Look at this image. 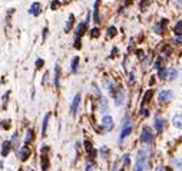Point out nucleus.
Returning a JSON list of instances; mask_svg holds the SVG:
<instances>
[{
    "instance_id": "obj_1",
    "label": "nucleus",
    "mask_w": 182,
    "mask_h": 171,
    "mask_svg": "<svg viewBox=\"0 0 182 171\" xmlns=\"http://www.w3.org/2000/svg\"><path fill=\"white\" fill-rule=\"evenodd\" d=\"M148 157V150H140L138 152V160H136V167H135V171H143L145 168V162H146V158Z\"/></svg>"
},
{
    "instance_id": "obj_2",
    "label": "nucleus",
    "mask_w": 182,
    "mask_h": 171,
    "mask_svg": "<svg viewBox=\"0 0 182 171\" xmlns=\"http://www.w3.org/2000/svg\"><path fill=\"white\" fill-rule=\"evenodd\" d=\"M47 151H49V147H47V145H43L42 155H40V167H42V171H47V168H49V157H47Z\"/></svg>"
},
{
    "instance_id": "obj_3",
    "label": "nucleus",
    "mask_w": 182,
    "mask_h": 171,
    "mask_svg": "<svg viewBox=\"0 0 182 171\" xmlns=\"http://www.w3.org/2000/svg\"><path fill=\"white\" fill-rule=\"evenodd\" d=\"M140 141L143 144H150L152 142V132L148 127H143L142 128V134H140Z\"/></svg>"
},
{
    "instance_id": "obj_4",
    "label": "nucleus",
    "mask_w": 182,
    "mask_h": 171,
    "mask_svg": "<svg viewBox=\"0 0 182 171\" xmlns=\"http://www.w3.org/2000/svg\"><path fill=\"white\" fill-rule=\"evenodd\" d=\"M30 154H32V151H30V148H29V145H23L20 150L17 151V157H19L21 161H26L29 157H30Z\"/></svg>"
},
{
    "instance_id": "obj_5",
    "label": "nucleus",
    "mask_w": 182,
    "mask_h": 171,
    "mask_svg": "<svg viewBox=\"0 0 182 171\" xmlns=\"http://www.w3.org/2000/svg\"><path fill=\"white\" fill-rule=\"evenodd\" d=\"M102 127L105 131H112L113 129V119L110 115H105L102 118Z\"/></svg>"
},
{
    "instance_id": "obj_6",
    "label": "nucleus",
    "mask_w": 182,
    "mask_h": 171,
    "mask_svg": "<svg viewBox=\"0 0 182 171\" xmlns=\"http://www.w3.org/2000/svg\"><path fill=\"white\" fill-rule=\"evenodd\" d=\"M130 132H132V125L129 124V119H128V121H125V124H123V128H122V132H120L119 141H123Z\"/></svg>"
},
{
    "instance_id": "obj_7",
    "label": "nucleus",
    "mask_w": 182,
    "mask_h": 171,
    "mask_svg": "<svg viewBox=\"0 0 182 171\" xmlns=\"http://www.w3.org/2000/svg\"><path fill=\"white\" fill-rule=\"evenodd\" d=\"M172 96H173V94H172V91H169V89H163V91H161L159 92V102H168V101H171Z\"/></svg>"
},
{
    "instance_id": "obj_8",
    "label": "nucleus",
    "mask_w": 182,
    "mask_h": 171,
    "mask_svg": "<svg viewBox=\"0 0 182 171\" xmlns=\"http://www.w3.org/2000/svg\"><path fill=\"white\" fill-rule=\"evenodd\" d=\"M11 148H13V144H11V141H3V144H1V157H7L9 154H10Z\"/></svg>"
},
{
    "instance_id": "obj_9",
    "label": "nucleus",
    "mask_w": 182,
    "mask_h": 171,
    "mask_svg": "<svg viewBox=\"0 0 182 171\" xmlns=\"http://www.w3.org/2000/svg\"><path fill=\"white\" fill-rule=\"evenodd\" d=\"M40 12H42V4L39 3V1H34L30 4V9H29V13L32 14V16H39L40 14Z\"/></svg>"
},
{
    "instance_id": "obj_10",
    "label": "nucleus",
    "mask_w": 182,
    "mask_h": 171,
    "mask_svg": "<svg viewBox=\"0 0 182 171\" xmlns=\"http://www.w3.org/2000/svg\"><path fill=\"white\" fill-rule=\"evenodd\" d=\"M80 94H76L75 98H73V101H72V105H70V114L72 115H76V112H77V108H79V104H80Z\"/></svg>"
},
{
    "instance_id": "obj_11",
    "label": "nucleus",
    "mask_w": 182,
    "mask_h": 171,
    "mask_svg": "<svg viewBox=\"0 0 182 171\" xmlns=\"http://www.w3.org/2000/svg\"><path fill=\"white\" fill-rule=\"evenodd\" d=\"M86 26H87V23H86L85 20L82 22V23H79V25L76 26V30H75L76 39H80V38L83 36V33H85V30H86Z\"/></svg>"
},
{
    "instance_id": "obj_12",
    "label": "nucleus",
    "mask_w": 182,
    "mask_h": 171,
    "mask_svg": "<svg viewBox=\"0 0 182 171\" xmlns=\"http://www.w3.org/2000/svg\"><path fill=\"white\" fill-rule=\"evenodd\" d=\"M123 101H125V95H123L122 89H118L116 94H115V104H116L118 107H120V105L123 104Z\"/></svg>"
},
{
    "instance_id": "obj_13",
    "label": "nucleus",
    "mask_w": 182,
    "mask_h": 171,
    "mask_svg": "<svg viewBox=\"0 0 182 171\" xmlns=\"http://www.w3.org/2000/svg\"><path fill=\"white\" fill-rule=\"evenodd\" d=\"M172 124L178 129H182V114H176L172 118Z\"/></svg>"
},
{
    "instance_id": "obj_14",
    "label": "nucleus",
    "mask_w": 182,
    "mask_h": 171,
    "mask_svg": "<svg viewBox=\"0 0 182 171\" xmlns=\"http://www.w3.org/2000/svg\"><path fill=\"white\" fill-rule=\"evenodd\" d=\"M59 78H60V66L56 65V66H54V78H53V82H54V86H56V88L60 86V84H59Z\"/></svg>"
},
{
    "instance_id": "obj_15",
    "label": "nucleus",
    "mask_w": 182,
    "mask_h": 171,
    "mask_svg": "<svg viewBox=\"0 0 182 171\" xmlns=\"http://www.w3.org/2000/svg\"><path fill=\"white\" fill-rule=\"evenodd\" d=\"M93 22H95V23H99V22H100V17H99V0L95 1V7H93Z\"/></svg>"
},
{
    "instance_id": "obj_16",
    "label": "nucleus",
    "mask_w": 182,
    "mask_h": 171,
    "mask_svg": "<svg viewBox=\"0 0 182 171\" xmlns=\"http://www.w3.org/2000/svg\"><path fill=\"white\" fill-rule=\"evenodd\" d=\"M49 118L50 114L47 112L44 117H43V124H42V135H46V131H47V122H49Z\"/></svg>"
},
{
    "instance_id": "obj_17",
    "label": "nucleus",
    "mask_w": 182,
    "mask_h": 171,
    "mask_svg": "<svg viewBox=\"0 0 182 171\" xmlns=\"http://www.w3.org/2000/svg\"><path fill=\"white\" fill-rule=\"evenodd\" d=\"M73 23H75V16H73V14H69V19H67V22H66V26H64V32H69V30L72 29Z\"/></svg>"
},
{
    "instance_id": "obj_18",
    "label": "nucleus",
    "mask_w": 182,
    "mask_h": 171,
    "mask_svg": "<svg viewBox=\"0 0 182 171\" xmlns=\"http://www.w3.org/2000/svg\"><path fill=\"white\" fill-rule=\"evenodd\" d=\"M163 124H165V121L163 119H155V128H156V132L158 134H161L162 131H163Z\"/></svg>"
},
{
    "instance_id": "obj_19",
    "label": "nucleus",
    "mask_w": 182,
    "mask_h": 171,
    "mask_svg": "<svg viewBox=\"0 0 182 171\" xmlns=\"http://www.w3.org/2000/svg\"><path fill=\"white\" fill-rule=\"evenodd\" d=\"M77 65H79V58L75 56V58L72 59V65H70V71H72V74H76V72H77Z\"/></svg>"
},
{
    "instance_id": "obj_20",
    "label": "nucleus",
    "mask_w": 182,
    "mask_h": 171,
    "mask_svg": "<svg viewBox=\"0 0 182 171\" xmlns=\"http://www.w3.org/2000/svg\"><path fill=\"white\" fill-rule=\"evenodd\" d=\"M33 134H34L33 129H27V132H26V138H24V145H29V142L33 139Z\"/></svg>"
},
{
    "instance_id": "obj_21",
    "label": "nucleus",
    "mask_w": 182,
    "mask_h": 171,
    "mask_svg": "<svg viewBox=\"0 0 182 171\" xmlns=\"http://www.w3.org/2000/svg\"><path fill=\"white\" fill-rule=\"evenodd\" d=\"M176 76H178V71L176 69H173V68H171V69H168V79H171V81H173V79H176Z\"/></svg>"
},
{
    "instance_id": "obj_22",
    "label": "nucleus",
    "mask_w": 182,
    "mask_h": 171,
    "mask_svg": "<svg viewBox=\"0 0 182 171\" xmlns=\"http://www.w3.org/2000/svg\"><path fill=\"white\" fill-rule=\"evenodd\" d=\"M19 142H20L19 135H17V134H13V137H11V144H13V148H19Z\"/></svg>"
},
{
    "instance_id": "obj_23",
    "label": "nucleus",
    "mask_w": 182,
    "mask_h": 171,
    "mask_svg": "<svg viewBox=\"0 0 182 171\" xmlns=\"http://www.w3.org/2000/svg\"><path fill=\"white\" fill-rule=\"evenodd\" d=\"M175 35L176 36H182V20H179L175 25Z\"/></svg>"
},
{
    "instance_id": "obj_24",
    "label": "nucleus",
    "mask_w": 182,
    "mask_h": 171,
    "mask_svg": "<svg viewBox=\"0 0 182 171\" xmlns=\"http://www.w3.org/2000/svg\"><path fill=\"white\" fill-rule=\"evenodd\" d=\"M152 98V89L150 91H148L146 94H145V96H143V99H142V105H145V104H148L149 102V99Z\"/></svg>"
},
{
    "instance_id": "obj_25",
    "label": "nucleus",
    "mask_w": 182,
    "mask_h": 171,
    "mask_svg": "<svg viewBox=\"0 0 182 171\" xmlns=\"http://www.w3.org/2000/svg\"><path fill=\"white\" fill-rule=\"evenodd\" d=\"M10 124H11L10 119H3V121L0 122V125H1V128L3 129H9L10 128Z\"/></svg>"
},
{
    "instance_id": "obj_26",
    "label": "nucleus",
    "mask_w": 182,
    "mask_h": 171,
    "mask_svg": "<svg viewBox=\"0 0 182 171\" xmlns=\"http://www.w3.org/2000/svg\"><path fill=\"white\" fill-rule=\"evenodd\" d=\"M115 35H116V27H115V26L107 27V38H113Z\"/></svg>"
},
{
    "instance_id": "obj_27",
    "label": "nucleus",
    "mask_w": 182,
    "mask_h": 171,
    "mask_svg": "<svg viewBox=\"0 0 182 171\" xmlns=\"http://www.w3.org/2000/svg\"><path fill=\"white\" fill-rule=\"evenodd\" d=\"M59 7H60V1H59V0H53L52 4H50V9H52V10H57Z\"/></svg>"
},
{
    "instance_id": "obj_28",
    "label": "nucleus",
    "mask_w": 182,
    "mask_h": 171,
    "mask_svg": "<svg viewBox=\"0 0 182 171\" xmlns=\"http://www.w3.org/2000/svg\"><path fill=\"white\" fill-rule=\"evenodd\" d=\"M158 75H159V78H166V76H168V71H166V69H165V68H161V69H159V72H158Z\"/></svg>"
},
{
    "instance_id": "obj_29",
    "label": "nucleus",
    "mask_w": 182,
    "mask_h": 171,
    "mask_svg": "<svg viewBox=\"0 0 182 171\" xmlns=\"http://www.w3.org/2000/svg\"><path fill=\"white\" fill-rule=\"evenodd\" d=\"M90 36H92L93 39H96V38H99V29H97V27H93V29L90 30Z\"/></svg>"
},
{
    "instance_id": "obj_30",
    "label": "nucleus",
    "mask_w": 182,
    "mask_h": 171,
    "mask_svg": "<svg viewBox=\"0 0 182 171\" xmlns=\"http://www.w3.org/2000/svg\"><path fill=\"white\" fill-rule=\"evenodd\" d=\"M36 69H40V68H42L43 65H44V61H43V59H40V58H39V59H37V61H36Z\"/></svg>"
},
{
    "instance_id": "obj_31",
    "label": "nucleus",
    "mask_w": 182,
    "mask_h": 171,
    "mask_svg": "<svg viewBox=\"0 0 182 171\" xmlns=\"http://www.w3.org/2000/svg\"><path fill=\"white\" fill-rule=\"evenodd\" d=\"M129 162H130V157H129V154H125V155H123V164L126 165Z\"/></svg>"
},
{
    "instance_id": "obj_32",
    "label": "nucleus",
    "mask_w": 182,
    "mask_h": 171,
    "mask_svg": "<svg viewBox=\"0 0 182 171\" xmlns=\"http://www.w3.org/2000/svg\"><path fill=\"white\" fill-rule=\"evenodd\" d=\"M7 99H9V92L3 96V108H6V104H7Z\"/></svg>"
},
{
    "instance_id": "obj_33",
    "label": "nucleus",
    "mask_w": 182,
    "mask_h": 171,
    "mask_svg": "<svg viewBox=\"0 0 182 171\" xmlns=\"http://www.w3.org/2000/svg\"><path fill=\"white\" fill-rule=\"evenodd\" d=\"M129 82H130V84H133V82H135V74H133V72H130V74H129Z\"/></svg>"
},
{
    "instance_id": "obj_34",
    "label": "nucleus",
    "mask_w": 182,
    "mask_h": 171,
    "mask_svg": "<svg viewBox=\"0 0 182 171\" xmlns=\"http://www.w3.org/2000/svg\"><path fill=\"white\" fill-rule=\"evenodd\" d=\"M100 102H102V112H105L106 111V99H102Z\"/></svg>"
},
{
    "instance_id": "obj_35",
    "label": "nucleus",
    "mask_w": 182,
    "mask_h": 171,
    "mask_svg": "<svg viewBox=\"0 0 182 171\" xmlns=\"http://www.w3.org/2000/svg\"><path fill=\"white\" fill-rule=\"evenodd\" d=\"M47 32H49V30H47V27H44V29H43V42H44V40H46V38H47Z\"/></svg>"
},
{
    "instance_id": "obj_36",
    "label": "nucleus",
    "mask_w": 182,
    "mask_h": 171,
    "mask_svg": "<svg viewBox=\"0 0 182 171\" xmlns=\"http://www.w3.org/2000/svg\"><path fill=\"white\" fill-rule=\"evenodd\" d=\"M75 48L80 49V39H75Z\"/></svg>"
},
{
    "instance_id": "obj_37",
    "label": "nucleus",
    "mask_w": 182,
    "mask_h": 171,
    "mask_svg": "<svg viewBox=\"0 0 182 171\" xmlns=\"http://www.w3.org/2000/svg\"><path fill=\"white\" fill-rule=\"evenodd\" d=\"M140 115L142 117H148L149 114H148V109H140Z\"/></svg>"
},
{
    "instance_id": "obj_38",
    "label": "nucleus",
    "mask_w": 182,
    "mask_h": 171,
    "mask_svg": "<svg viewBox=\"0 0 182 171\" xmlns=\"http://www.w3.org/2000/svg\"><path fill=\"white\" fill-rule=\"evenodd\" d=\"M116 53H118V49H116V48H113V49H112V55H110V56L113 58V56H116Z\"/></svg>"
},
{
    "instance_id": "obj_39",
    "label": "nucleus",
    "mask_w": 182,
    "mask_h": 171,
    "mask_svg": "<svg viewBox=\"0 0 182 171\" xmlns=\"http://www.w3.org/2000/svg\"><path fill=\"white\" fill-rule=\"evenodd\" d=\"M86 171H92V164H87V167H86Z\"/></svg>"
},
{
    "instance_id": "obj_40",
    "label": "nucleus",
    "mask_w": 182,
    "mask_h": 171,
    "mask_svg": "<svg viewBox=\"0 0 182 171\" xmlns=\"http://www.w3.org/2000/svg\"><path fill=\"white\" fill-rule=\"evenodd\" d=\"M156 171H165V168H162V167H159V168H158V170Z\"/></svg>"
},
{
    "instance_id": "obj_41",
    "label": "nucleus",
    "mask_w": 182,
    "mask_h": 171,
    "mask_svg": "<svg viewBox=\"0 0 182 171\" xmlns=\"http://www.w3.org/2000/svg\"><path fill=\"white\" fill-rule=\"evenodd\" d=\"M126 1H128V3H130V1H132V0H126Z\"/></svg>"
},
{
    "instance_id": "obj_42",
    "label": "nucleus",
    "mask_w": 182,
    "mask_h": 171,
    "mask_svg": "<svg viewBox=\"0 0 182 171\" xmlns=\"http://www.w3.org/2000/svg\"><path fill=\"white\" fill-rule=\"evenodd\" d=\"M30 171H33V170H30Z\"/></svg>"
},
{
    "instance_id": "obj_43",
    "label": "nucleus",
    "mask_w": 182,
    "mask_h": 171,
    "mask_svg": "<svg viewBox=\"0 0 182 171\" xmlns=\"http://www.w3.org/2000/svg\"><path fill=\"white\" fill-rule=\"evenodd\" d=\"M19 171H21V170H19Z\"/></svg>"
}]
</instances>
